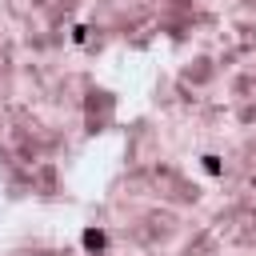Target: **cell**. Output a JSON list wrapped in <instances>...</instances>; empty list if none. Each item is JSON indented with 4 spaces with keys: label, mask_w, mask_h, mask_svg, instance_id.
<instances>
[{
    "label": "cell",
    "mask_w": 256,
    "mask_h": 256,
    "mask_svg": "<svg viewBox=\"0 0 256 256\" xmlns=\"http://www.w3.org/2000/svg\"><path fill=\"white\" fill-rule=\"evenodd\" d=\"M80 244H84V252H104L108 248V236H104V228H84Z\"/></svg>",
    "instance_id": "obj_1"
},
{
    "label": "cell",
    "mask_w": 256,
    "mask_h": 256,
    "mask_svg": "<svg viewBox=\"0 0 256 256\" xmlns=\"http://www.w3.org/2000/svg\"><path fill=\"white\" fill-rule=\"evenodd\" d=\"M204 172H208V176H220V172H224L220 156H212V152H208V156H204Z\"/></svg>",
    "instance_id": "obj_2"
}]
</instances>
